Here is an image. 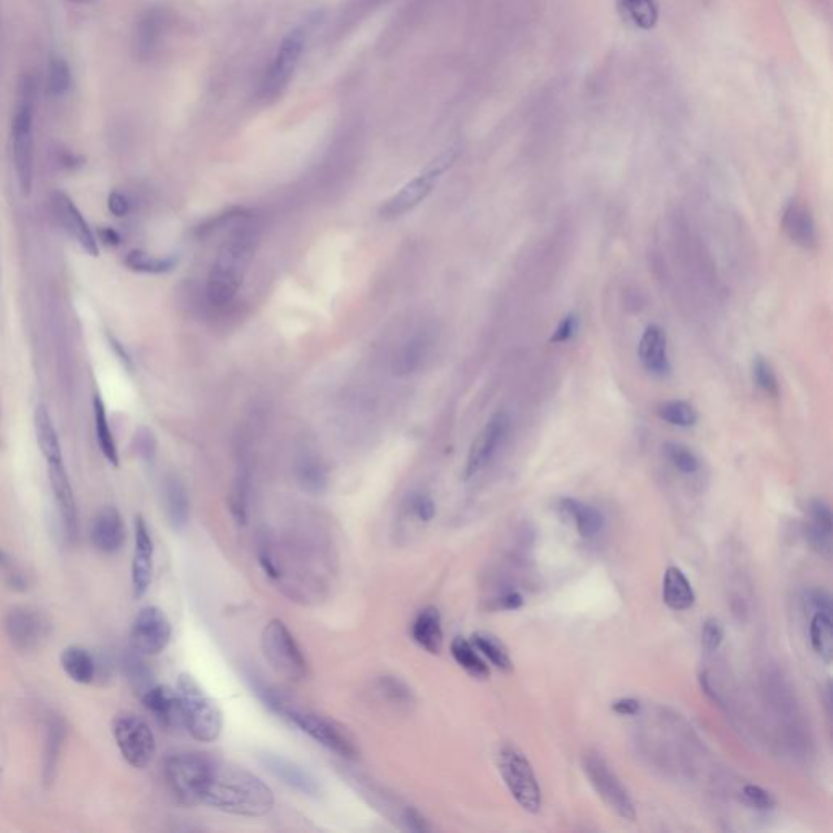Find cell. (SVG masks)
Returning <instances> with one entry per match:
<instances>
[{
	"label": "cell",
	"instance_id": "59",
	"mask_svg": "<svg viewBox=\"0 0 833 833\" xmlns=\"http://www.w3.org/2000/svg\"><path fill=\"white\" fill-rule=\"evenodd\" d=\"M698 679H700V685H702V690L703 692H705V694H707V697L711 698V700H713V702H715L716 705H720V707H723V698H721L720 694L716 692L715 687L711 685L710 677H708L707 672H702Z\"/></svg>",
	"mask_w": 833,
	"mask_h": 833
},
{
	"label": "cell",
	"instance_id": "6",
	"mask_svg": "<svg viewBox=\"0 0 833 833\" xmlns=\"http://www.w3.org/2000/svg\"><path fill=\"white\" fill-rule=\"evenodd\" d=\"M497 767L516 804L529 814H539L542 807L541 786L528 757L518 747L505 744L498 749Z\"/></svg>",
	"mask_w": 833,
	"mask_h": 833
},
{
	"label": "cell",
	"instance_id": "23",
	"mask_svg": "<svg viewBox=\"0 0 833 833\" xmlns=\"http://www.w3.org/2000/svg\"><path fill=\"white\" fill-rule=\"evenodd\" d=\"M781 227L794 245L812 249L817 245L816 222L807 205L801 202H790L786 205L781 219Z\"/></svg>",
	"mask_w": 833,
	"mask_h": 833
},
{
	"label": "cell",
	"instance_id": "26",
	"mask_svg": "<svg viewBox=\"0 0 833 833\" xmlns=\"http://www.w3.org/2000/svg\"><path fill=\"white\" fill-rule=\"evenodd\" d=\"M559 508L563 515L572 519L576 531L581 537L593 539V537L602 533L606 519L598 508L570 497L562 498L559 502Z\"/></svg>",
	"mask_w": 833,
	"mask_h": 833
},
{
	"label": "cell",
	"instance_id": "48",
	"mask_svg": "<svg viewBox=\"0 0 833 833\" xmlns=\"http://www.w3.org/2000/svg\"><path fill=\"white\" fill-rule=\"evenodd\" d=\"M702 650L711 655L720 648L724 640V629L721 620L716 617H708L702 625Z\"/></svg>",
	"mask_w": 833,
	"mask_h": 833
},
{
	"label": "cell",
	"instance_id": "22",
	"mask_svg": "<svg viewBox=\"0 0 833 833\" xmlns=\"http://www.w3.org/2000/svg\"><path fill=\"white\" fill-rule=\"evenodd\" d=\"M140 698L150 715L162 724L163 728H184L181 703H179L176 690H171L166 685L153 684L149 690H145L144 694L140 695Z\"/></svg>",
	"mask_w": 833,
	"mask_h": 833
},
{
	"label": "cell",
	"instance_id": "9",
	"mask_svg": "<svg viewBox=\"0 0 833 833\" xmlns=\"http://www.w3.org/2000/svg\"><path fill=\"white\" fill-rule=\"evenodd\" d=\"M581 767L594 791L602 799V803L606 804L620 819L635 822L637 809L630 798L629 791L622 785V781L615 775L606 760L602 759L601 754L594 751L586 752L581 759Z\"/></svg>",
	"mask_w": 833,
	"mask_h": 833
},
{
	"label": "cell",
	"instance_id": "36",
	"mask_svg": "<svg viewBox=\"0 0 833 833\" xmlns=\"http://www.w3.org/2000/svg\"><path fill=\"white\" fill-rule=\"evenodd\" d=\"M620 15L640 30L656 27L659 18V5L656 0H617Z\"/></svg>",
	"mask_w": 833,
	"mask_h": 833
},
{
	"label": "cell",
	"instance_id": "41",
	"mask_svg": "<svg viewBox=\"0 0 833 833\" xmlns=\"http://www.w3.org/2000/svg\"><path fill=\"white\" fill-rule=\"evenodd\" d=\"M376 687H378V692H380V694L383 695V697L386 698L391 705L406 708H409L410 705H414V692H412L409 685H407L406 682L401 681L399 677H378V679H376Z\"/></svg>",
	"mask_w": 833,
	"mask_h": 833
},
{
	"label": "cell",
	"instance_id": "5",
	"mask_svg": "<svg viewBox=\"0 0 833 833\" xmlns=\"http://www.w3.org/2000/svg\"><path fill=\"white\" fill-rule=\"evenodd\" d=\"M35 110H33V85L30 79L20 83L14 119H12V150L15 173L23 196H30L35 178Z\"/></svg>",
	"mask_w": 833,
	"mask_h": 833
},
{
	"label": "cell",
	"instance_id": "40",
	"mask_svg": "<svg viewBox=\"0 0 833 833\" xmlns=\"http://www.w3.org/2000/svg\"><path fill=\"white\" fill-rule=\"evenodd\" d=\"M658 417L674 427H694L698 422V414L690 402L668 401L658 407Z\"/></svg>",
	"mask_w": 833,
	"mask_h": 833
},
{
	"label": "cell",
	"instance_id": "47",
	"mask_svg": "<svg viewBox=\"0 0 833 833\" xmlns=\"http://www.w3.org/2000/svg\"><path fill=\"white\" fill-rule=\"evenodd\" d=\"M230 511L238 524H245L248 518V479L238 477L230 495Z\"/></svg>",
	"mask_w": 833,
	"mask_h": 833
},
{
	"label": "cell",
	"instance_id": "18",
	"mask_svg": "<svg viewBox=\"0 0 833 833\" xmlns=\"http://www.w3.org/2000/svg\"><path fill=\"white\" fill-rule=\"evenodd\" d=\"M258 759L267 772L274 775L277 780L282 781L288 788L305 794L308 798H321L323 786L319 783L318 778L310 770H306L303 765L297 764L295 760H290L285 755L274 754V752L269 751L259 754Z\"/></svg>",
	"mask_w": 833,
	"mask_h": 833
},
{
	"label": "cell",
	"instance_id": "54",
	"mask_svg": "<svg viewBox=\"0 0 833 833\" xmlns=\"http://www.w3.org/2000/svg\"><path fill=\"white\" fill-rule=\"evenodd\" d=\"M108 210H110L114 217L123 219V217H126L131 212V202H129L124 192L116 189V191H111L110 196H108Z\"/></svg>",
	"mask_w": 833,
	"mask_h": 833
},
{
	"label": "cell",
	"instance_id": "35",
	"mask_svg": "<svg viewBox=\"0 0 833 833\" xmlns=\"http://www.w3.org/2000/svg\"><path fill=\"white\" fill-rule=\"evenodd\" d=\"M471 643L476 646L480 655L489 659L498 671H513V659H511L510 651L506 648L505 643L500 638L495 637L493 633L484 632V630L474 632L472 633Z\"/></svg>",
	"mask_w": 833,
	"mask_h": 833
},
{
	"label": "cell",
	"instance_id": "37",
	"mask_svg": "<svg viewBox=\"0 0 833 833\" xmlns=\"http://www.w3.org/2000/svg\"><path fill=\"white\" fill-rule=\"evenodd\" d=\"M297 479L306 492L318 495L328 487V469L321 459L313 454H305L303 458L298 459Z\"/></svg>",
	"mask_w": 833,
	"mask_h": 833
},
{
	"label": "cell",
	"instance_id": "33",
	"mask_svg": "<svg viewBox=\"0 0 833 833\" xmlns=\"http://www.w3.org/2000/svg\"><path fill=\"white\" fill-rule=\"evenodd\" d=\"M809 642L812 651L819 656L825 664L832 663L833 658V622L832 614L827 612H814L811 624H809Z\"/></svg>",
	"mask_w": 833,
	"mask_h": 833
},
{
	"label": "cell",
	"instance_id": "43",
	"mask_svg": "<svg viewBox=\"0 0 833 833\" xmlns=\"http://www.w3.org/2000/svg\"><path fill=\"white\" fill-rule=\"evenodd\" d=\"M663 450L669 463L681 474L690 476V474H695L700 469V459L687 446L681 445V443H666Z\"/></svg>",
	"mask_w": 833,
	"mask_h": 833
},
{
	"label": "cell",
	"instance_id": "38",
	"mask_svg": "<svg viewBox=\"0 0 833 833\" xmlns=\"http://www.w3.org/2000/svg\"><path fill=\"white\" fill-rule=\"evenodd\" d=\"M64 741H66V726L59 718H53L48 724V736H46L43 759V780L48 785L54 780V773H56L57 762L61 757Z\"/></svg>",
	"mask_w": 833,
	"mask_h": 833
},
{
	"label": "cell",
	"instance_id": "51",
	"mask_svg": "<svg viewBox=\"0 0 833 833\" xmlns=\"http://www.w3.org/2000/svg\"><path fill=\"white\" fill-rule=\"evenodd\" d=\"M807 511H809V521L807 523H811L816 528L824 529L827 533H832V510H830L827 503L822 502V500H811Z\"/></svg>",
	"mask_w": 833,
	"mask_h": 833
},
{
	"label": "cell",
	"instance_id": "34",
	"mask_svg": "<svg viewBox=\"0 0 833 833\" xmlns=\"http://www.w3.org/2000/svg\"><path fill=\"white\" fill-rule=\"evenodd\" d=\"M451 655L454 661L459 664V668H463L469 676L474 677L477 681H487L490 677V669L485 663L476 646L472 645L469 640L463 637L454 638L451 642Z\"/></svg>",
	"mask_w": 833,
	"mask_h": 833
},
{
	"label": "cell",
	"instance_id": "10",
	"mask_svg": "<svg viewBox=\"0 0 833 833\" xmlns=\"http://www.w3.org/2000/svg\"><path fill=\"white\" fill-rule=\"evenodd\" d=\"M113 736L127 764L139 770L149 767L157 751V742L152 728L142 716L129 711L116 715Z\"/></svg>",
	"mask_w": 833,
	"mask_h": 833
},
{
	"label": "cell",
	"instance_id": "14",
	"mask_svg": "<svg viewBox=\"0 0 833 833\" xmlns=\"http://www.w3.org/2000/svg\"><path fill=\"white\" fill-rule=\"evenodd\" d=\"M5 630L17 650L33 651L48 640L51 624L38 609L17 606L5 617Z\"/></svg>",
	"mask_w": 833,
	"mask_h": 833
},
{
	"label": "cell",
	"instance_id": "63",
	"mask_svg": "<svg viewBox=\"0 0 833 833\" xmlns=\"http://www.w3.org/2000/svg\"><path fill=\"white\" fill-rule=\"evenodd\" d=\"M69 2H74V4H90V2H95V0H69Z\"/></svg>",
	"mask_w": 833,
	"mask_h": 833
},
{
	"label": "cell",
	"instance_id": "27",
	"mask_svg": "<svg viewBox=\"0 0 833 833\" xmlns=\"http://www.w3.org/2000/svg\"><path fill=\"white\" fill-rule=\"evenodd\" d=\"M432 337L427 331L415 332L414 336L407 339L394 358L393 371L396 376L414 375L420 370L430 354Z\"/></svg>",
	"mask_w": 833,
	"mask_h": 833
},
{
	"label": "cell",
	"instance_id": "29",
	"mask_svg": "<svg viewBox=\"0 0 833 833\" xmlns=\"http://www.w3.org/2000/svg\"><path fill=\"white\" fill-rule=\"evenodd\" d=\"M663 601L671 611H689L695 604V591L681 568L669 567L664 573Z\"/></svg>",
	"mask_w": 833,
	"mask_h": 833
},
{
	"label": "cell",
	"instance_id": "3",
	"mask_svg": "<svg viewBox=\"0 0 833 833\" xmlns=\"http://www.w3.org/2000/svg\"><path fill=\"white\" fill-rule=\"evenodd\" d=\"M251 685H253L254 694L261 698V702L269 710L300 729L301 733L310 736L313 741L318 742L319 746L328 749L332 754L339 755L342 759H357L358 747L355 739L350 736L347 729L342 728L341 724L329 720L326 716L318 715L315 711L295 707L284 695L279 694L277 690L264 682L251 679Z\"/></svg>",
	"mask_w": 833,
	"mask_h": 833
},
{
	"label": "cell",
	"instance_id": "25",
	"mask_svg": "<svg viewBox=\"0 0 833 833\" xmlns=\"http://www.w3.org/2000/svg\"><path fill=\"white\" fill-rule=\"evenodd\" d=\"M414 642L430 655H438L443 648V625L437 607L428 606L412 622Z\"/></svg>",
	"mask_w": 833,
	"mask_h": 833
},
{
	"label": "cell",
	"instance_id": "50",
	"mask_svg": "<svg viewBox=\"0 0 833 833\" xmlns=\"http://www.w3.org/2000/svg\"><path fill=\"white\" fill-rule=\"evenodd\" d=\"M742 796L746 798L747 803L759 811H772L777 806L775 798L762 786L746 785L742 788Z\"/></svg>",
	"mask_w": 833,
	"mask_h": 833
},
{
	"label": "cell",
	"instance_id": "46",
	"mask_svg": "<svg viewBox=\"0 0 833 833\" xmlns=\"http://www.w3.org/2000/svg\"><path fill=\"white\" fill-rule=\"evenodd\" d=\"M754 381L768 396H778L780 384H778L777 375L770 362H767L764 357H757L754 360Z\"/></svg>",
	"mask_w": 833,
	"mask_h": 833
},
{
	"label": "cell",
	"instance_id": "56",
	"mask_svg": "<svg viewBox=\"0 0 833 833\" xmlns=\"http://www.w3.org/2000/svg\"><path fill=\"white\" fill-rule=\"evenodd\" d=\"M611 708L615 715L635 716L640 713V710H642V703H640V700H637V698L625 697L615 700V702L612 703Z\"/></svg>",
	"mask_w": 833,
	"mask_h": 833
},
{
	"label": "cell",
	"instance_id": "61",
	"mask_svg": "<svg viewBox=\"0 0 833 833\" xmlns=\"http://www.w3.org/2000/svg\"><path fill=\"white\" fill-rule=\"evenodd\" d=\"M110 344L111 347H113L114 352H116V355H118L119 360H121V362H123L127 368H131V358H129V355H127V352L126 350H124L123 345L119 344L118 339H114L113 336H110Z\"/></svg>",
	"mask_w": 833,
	"mask_h": 833
},
{
	"label": "cell",
	"instance_id": "19",
	"mask_svg": "<svg viewBox=\"0 0 833 833\" xmlns=\"http://www.w3.org/2000/svg\"><path fill=\"white\" fill-rule=\"evenodd\" d=\"M46 466H48L49 484H51L54 498H56L57 510L61 515L64 531L70 539H74L77 536V528H79V515H77L74 490H72L66 466H64V459L49 461Z\"/></svg>",
	"mask_w": 833,
	"mask_h": 833
},
{
	"label": "cell",
	"instance_id": "52",
	"mask_svg": "<svg viewBox=\"0 0 833 833\" xmlns=\"http://www.w3.org/2000/svg\"><path fill=\"white\" fill-rule=\"evenodd\" d=\"M410 510L414 513L415 518L422 521V523H430L437 515V505L433 502L432 497H428L427 493L415 495L412 502H410Z\"/></svg>",
	"mask_w": 833,
	"mask_h": 833
},
{
	"label": "cell",
	"instance_id": "32",
	"mask_svg": "<svg viewBox=\"0 0 833 833\" xmlns=\"http://www.w3.org/2000/svg\"><path fill=\"white\" fill-rule=\"evenodd\" d=\"M93 417H95V432L96 441L100 446V451L105 456L106 461L113 467L119 466V453L116 440L113 437V430H111L110 420L106 414V406L100 393L93 394Z\"/></svg>",
	"mask_w": 833,
	"mask_h": 833
},
{
	"label": "cell",
	"instance_id": "60",
	"mask_svg": "<svg viewBox=\"0 0 833 833\" xmlns=\"http://www.w3.org/2000/svg\"><path fill=\"white\" fill-rule=\"evenodd\" d=\"M98 236H100V240L108 246H119L121 245V235H119L118 230L113 227H103L98 230Z\"/></svg>",
	"mask_w": 833,
	"mask_h": 833
},
{
	"label": "cell",
	"instance_id": "49",
	"mask_svg": "<svg viewBox=\"0 0 833 833\" xmlns=\"http://www.w3.org/2000/svg\"><path fill=\"white\" fill-rule=\"evenodd\" d=\"M804 537H806L807 544L811 546L812 550H816L817 554L822 555L825 559H830V555H832V533H827L824 529L816 528L811 523H807L806 528H804Z\"/></svg>",
	"mask_w": 833,
	"mask_h": 833
},
{
	"label": "cell",
	"instance_id": "42",
	"mask_svg": "<svg viewBox=\"0 0 833 833\" xmlns=\"http://www.w3.org/2000/svg\"><path fill=\"white\" fill-rule=\"evenodd\" d=\"M72 87V70L69 62L61 56L51 57L48 67V92L51 96L66 95Z\"/></svg>",
	"mask_w": 833,
	"mask_h": 833
},
{
	"label": "cell",
	"instance_id": "62",
	"mask_svg": "<svg viewBox=\"0 0 833 833\" xmlns=\"http://www.w3.org/2000/svg\"><path fill=\"white\" fill-rule=\"evenodd\" d=\"M0 568L5 570V572H12V560H10L9 555L5 554L4 550H0ZM9 573H7V575H9Z\"/></svg>",
	"mask_w": 833,
	"mask_h": 833
},
{
	"label": "cell",
	"instance_id": "21",
	"mask_svg": "<svg viewBox=\"0 0 833 833\" xmlns=\"http://www.w3.org/2000/svg\"><path fill=\"white\" fill-rule=\"evenodd\" d=\"M90 539L101 554L113 555L123 549L126 542V526L121 513L113 506H106L98 511L92 521Z\"/></svg>",
	"mask_w": 833,
	"mask_h": 833
},
{
	"label": "cell",
	"instance_id": "4",
	"mask_svg": "<svg viewBox=\"0 0 833 833\" xmlns=\"http://www.w3.org/2000/svg\"><path fill=\"white\" fill-rule=\"evenodd\" d=\"M179 703L183 713L184 728L199 742L217 741L223 731V715L214 698L207 695L201 684L191 674H181L178 679Z\"/></svg>",
	"mask_w": 833,
	"mask_h": 833
},
{
	"label": "cell",
	"instance_id": "45",
	"mask_svg": "<svg viewBox=\"0 0 833 833\" xmlns=\"http://www.w3.org/2000/svg\"><path fill=\"white\" fill-rule=\"evenodd\" d=\"M124 666H126L127 677H129V681H131L132 687H134L137 694L142 695L145 690H149L152 687V672L145 666L144 661L140 659V655L136 653L134 656H129Z\"/></svg>",
	"mask_w": 833,
	"mask_h": 833
},
{
	"label": "cell",
	"instance_id": "24",
	"mask_svg": "<svg viewBox=\"0 0 833 833\" xmlns=\"http://www.w3.org/2000/svg\"><path fill=\"white\" fill-rule=\"evenodd\" d=\"M638 357L645 370L651 375H668L671 365H669L666 332L655 324L648 326L638 344Z\"/></svg>",
	"mask_w": 833,
	"mask_h": 833
},
{
	"label": "cell",
	"instance_id": "55",
	"mask_svg": "<svg viewBox=\"0 0 833 833\" xmlns=\"http://www.w3.org/2000/svg\"><path fill=\"white\" fill-rule=\"evenodd\" d=\"M807 602L814 612H827L832 614V599L824 589H812L807 593Z\"/></svg>",
	"mask_w": 833,
	"mask_h": 833
},
{
	"label": "cell",
	"instance_id": "13",
	"mask_svg": "<svg viewBox=\"0 0 833 833\" xmlns=\"http://www.w3.org/2000/svg\"><path fill=\"white\" fill-rule=\"evenodd\" d=\"M303 48H305L303 31L295 30L285 36L284 41L280 44L279 51H277V56L272 62L271 69L262 80L261 90H259L262 100H275L280 93L284 92L287 83L290 82L293 70L300 61Z\"/></svg>",
	"mask_w": 833,
	"mask_h": 833
},
{
	"label": "cell",
	"instance_id": "1",
	"mask_svg": "<svg viewBox=\"0 0 833 833\" xmlns=\"http://www.w3.org/2000/svg\"><path fill=\"white\" fill-rule=\"evenodd\" d=\"M201 804L232 816L259 819L274 811L275 796L258 775L210 757Z\"/></svg>",
	"mask_w": 833,
	"mask_h": 833
},
{
	"label": "cell",
	"instance_id": "57",
	"mask_svg": "<svg viewBox=\"0 0 833 833\" xmlns=\"http://www.w3.org/2000/svg\"><path fill=\"white\" fill-rule=\"evenodd\" d=\"M137 451L142 454V458L152 459L155 454V438L149 428H140L136 438Z\"/></svg>",
	"mask_w": 833,
	"mask_h": 833
},
{
	"label": "cell",
	"instance_id": "7",
	"mask_svg": "<svg viewBox=\"0 0 833 833\" xmlns=\"http://www.w3.org/2000/svg\"><path fill=\"white\" fill-rule=\"evenodd\" d=\"M209 755L201 752H179L166 757L163 772L171 793L186 807L201 804L202 786L209 770Z\"/></svg>",
	"mask_w": 833,
	"mask_h": 833
},
{
	"label": "cell",
	"instance_id": "31",
	"mask_svg": "<svg viewBox=\"0 0 833 833\" xmlns=\"http://www.w3.org/2000/svg\"><path fill=\"white\" fill-rule=\"evenodd\" d=\"M61 666L77 684H92L98 672V664L92 653L82 646H69L62 651Z\"/></svg>",
	"mask_w": 833,
	"mask_h": 833
},
{
	"label": "cell",
	"instance_id": "53",
	"mask_svg": "<svg viewBox=\"0 0 833 833\" xmlns=\"http://www.w3.org/2000/svg\"><path fill=\"white\" fill-rule=\"evenodd\" d=\"M576 331H578V318L576 315H568L562 319V323L557 326V329L554 331V336L550 339L552 344H562V342H567L575 336Z\"/></svg>",
	"mask_w": 833,
	"mask_h": 833
},
{
	"label": "cell",
	"instance_id": "28",
	"mask_svg": "<svg viewBox=\"0 0 833 833\" xmlns=\"http://www.w3.org/2000/svg\"><path fill=\"white\" fill-rule=\"evenodd\" d=\"M163 500H165L166 518L170 521L171 528L175 531H183L189 523L188 490L183 482L176 476H168L163 485Z\"/></svg>",
	"mask_w": 833,
	"mask_h": 833
},
{
	"label": "cell",
	"instance_id": "2",
	"mask_svg": "<svg viewBox=\"0 0 833 833\" xmlns=\"http://www.w3.org/2000/svg\"><path fill=\"white\" fill-rule=\"evenodd\" d=\"M259 232L253 223H245L236 228L220 248L217 259L212 264L205 295L214 308H227L232 305L240 292L249 264L253 261Z\"/></svg>",
	"mask_w": 833,
	"mask_h": 833
},
{
	"label": "cell",
	"instance_id": "11",
	"mask_svg": "<svg viewBox=\"0 0 833 833\" xmlns=\"http://www.w3.org/2000/svg\"><path fill=\"white\" fill-rule=\"evenodd\" d=\"M454 158H456L454 152L443 153L432 165L428 166L422 175L415 176L401 191L389 197L388 201L381 205V219H399L410 210H414L417 205L422 204L430 196L440 176L453 165Z\"/></svg>",
	"mask_w": 833,
	"mask_h": 833
},
{
	"label": "cell",
	"instance_id": "15",
	"mask_svg": "<svg viewBox=\"0 0 833 833\" xmlns=\"http://www.w3.org/2000/svg\"><path fill=\"white\" fill-rule=\"evenodd\" d=\"M355 783L362 791L363 796H367L370 803L376 806V809H380L384 816L393 820L394 824L399 825L404 830H409V832H432L433 827L430 822L414 806L402 803L401 799L393 798L391 794L373 786L371 781L358 778Z\"/></svg>",
	"mask_w": 833,
	"mask_h": 833
},
{
	"label": "cell",
	"instance_id": "16",
	"mask_svg": "<svg viewBox=\"0 0 833 833\" xmlns=\"http://www.w3.org/2000/svg\"><path fill=\"white\" fill-rule=\"evenodd\" d=\"M510 428V419L503 412L493 415L487 422L482 432L477 435L472 443L471 450L467 454L466 466H464V480H471L480 471L489 466L493 456L500 450L506 433Z\"/></svg>",
	"mask_w": 833,
	"mask_h": 833
},
{
	"label": "cell",
	"instance_id": "20",
	"mask_svg": "<svg viewBox=\"0 0 833 833\" xmlns=\"http://www.w3.org/2000/svg\"><path fill=\"white\" fill-rule=\"evenodd\" d=\"M153 576V541L144 516H136V549L132 560V591L137 599L149 591Z\"/></svg>",
	"mask_w": 833,
	"mask_h": 833
},
{
	"label": "cell",
	"instance_id": "39",
	"mask_svg": "<svg viewBox=\"0 0 833 833\" xmlns=\"http://www.w3.org/2000/svg\"><path fill=\"white\" fill-rule=\"evenodd\" d=\"M124 266L129 271L137 272V274L162 275L175 269L176 259L157 258V256L142 251V249H132L124 258Z\"/></svg>",
	"mask_w": 833,
	"mask_h": 833
},
{
	"label": "cell",
	"instance_id": "8",
	"mask_svg": "<svg viewBox=\"0 0 833 833\" xmlns=\"http://www.w3.org/2000/svg\"><path fill=\"white\" fill-rule=\"evenodd\" d=\"M262 653L277 674L290 681L305 679L308 663L300 645L280 619H272L262 630Z\"/></svg>",
	"mask_w": 833,
	"mask_h": 833
},
{
	"label": "cell",
	"instance_id": "17",
	"mask_svg": "<svg viewBox=\"0 0 833 833\" xmlns=\"http://www.w3.org/2000/svg\"><path fill=\"white\" fill-rule=\"evenodd\" d=\"M51 207H53L54 217L61 225L70 238L80 246V248L92 256L98 258L100 256V246L98 240L93 233L92 227L88 225L87 220L83 217L79 207L70 199L69 194L64 191H54L51 194Z\"/></svg>",
	"mask_w": 833,
	"mask_h": 833
},
{
	"label": "cell",
	"instance_id": "12",
	"mask_svg": "<svg viewBox=\"0 0 833 833\" xmlns=\"http://www.w3.org/2000/svg\"><path fill=\"white\" fill-rule=\"evenodd\" d=\"M171 622L157 606L140 609L131 625V648L140 656H157L171 640Z\"/></svg>",
	"mask_w": 833,
	"mask_h": 833
},
{
	"label": "cell",
	"instance_id": "58",
	"mask_svg": "<svg viewBox=\"0 0 833 833\" xmlns=\"http://www.w3.org/2000/svg\"><path fill=\"white\" fill-rule=\"evenodd\" d=\"M523 606L524 598L519 593H506L497 599V607L502 611H518Z\"/></svg>",
	"mask_w": 833,
	"mask_h": 833
},
{
	"label": "cell",
	"instance_id": "30",
	"mask_svg": "<svg viewBox=\"0 0 833 833\" xmlns=\"http://www.w3.org/2000/svg\"><path fill=\"white\" fill-rule=\"evenodd\" d=\"M35 432L38 448L43 454L44 461H59L62 456L61 441L54 427L53 417L49 414L46 404H38L35 410Z\"/></svg>",
	"mask_w": 833,
	"mask_h": 833
},
{
	"label": "cell",
	"instance_id": "44",
	"mask_svg": "<svg viewBox=\"0 0 833 833\" xmlns=\"http://www.w3.org/2000/svg\"><path fill=\"white\" fill-rule=\"evenodd\" d=\"M160 28H162V18L160 15H155V12L142 20L139 25V36H137L140 54L153 53L158 43V36H160Z\"/></svg>",
	"mask_w": 833,
	"mask_h": 833
}]
</instances>
